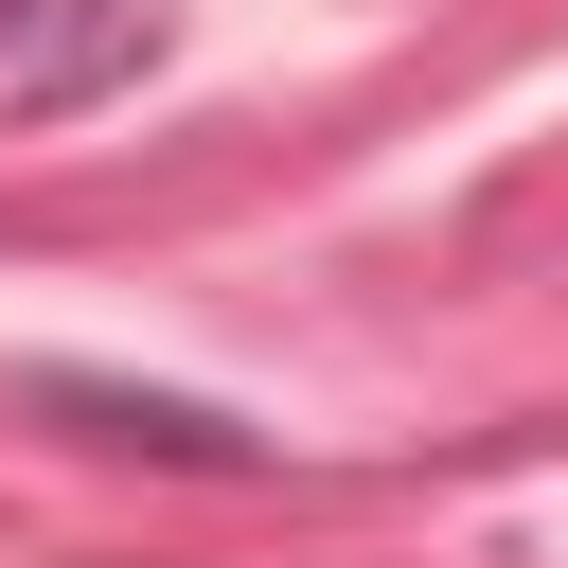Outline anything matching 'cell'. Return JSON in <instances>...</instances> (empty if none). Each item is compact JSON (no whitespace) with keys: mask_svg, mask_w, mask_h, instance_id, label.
Listing matches in <instances>:
<instances>
[{"mask_svg":"<svg viewBox=\"0 0 568 568\" xmlns=\"http://www.w3.org/2000/svg\"><path fill=\"white\" fill-rule=\"evenodd\" d=\"M160 71V0H0V142L89 124Z\"/></svg>","mask_w":568,"mask_h":568,"instance_id":"1","label":"cell"},{"mask_svg":"<svg viewBox=\"0 0 568 568\" xmlns=\"http://www.w3.org/2000/svg\"><path fill=\"white\" fill-rule=\"evenodd\" d=\"M18 408L71 426V444H124V462H195V479H266V462H284L266 426H231V408H195V390H142V373H18Z\"/></svg>","mask_w":568,"mask_h":568,"instance_id":"2","label":"cell"}]
</instances>
